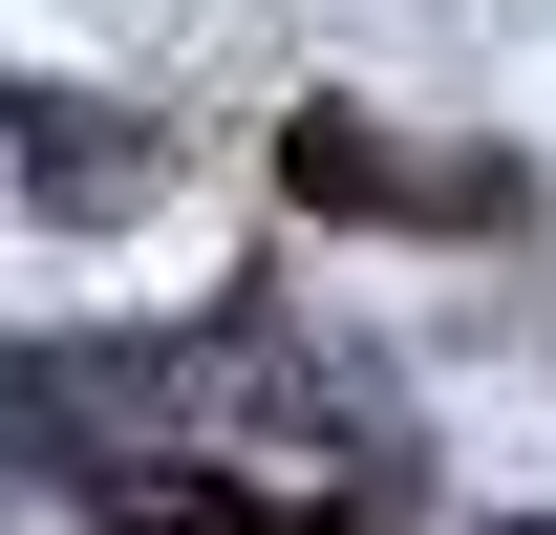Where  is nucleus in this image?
Returning <instances> with one entry per match:
<instances>
[{
  "mask_svg": "<svg viewBox=\"0 0 556 535\" xmlns=\"http://www.w3.org/2000/svg\"><path fill=\"white\" fill-rule=\"evenodd\" d=\"M22 194H43V214H129L150 194V129L86 108V86H22Z\"/></svg>",
  "mask_w": 556,
  "mask_h": 535,
  "instance_id": "1",
  "label": "nucleus"
},
{
  "mask_svg": "<svg viewBox=\"0 0 556 535\" xmlns=\"http://www.w3.org/2000/svg\"><path fill=\"white\" fill-rule=\"evenodd\" d=\"M278 172H300V194H343V214H428V172H407V150H364V129H321V108L278 129Z\"/></svg>",
  "mask_w": 556,
  "mask_h": 535,
  "instance_id": "2",
  "label": "nucleus"
}]
</instances>
